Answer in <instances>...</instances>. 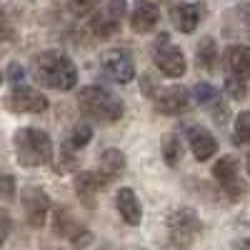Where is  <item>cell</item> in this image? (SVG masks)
I'll return each mask as SVG.
<instances>
[{
  "mask_svg": "<svg viewBox=\"0 0 250 250\" xmlns=\"http://www.w3.org/2000/svg\"><path fill=\"white\" fill-rule=\"evenodd\" d=\"M155 65L163 75L168 78H183L185 75V55L178 45L168 43V35L158 38L155 45Z\"/></svg>",
  "mask_w": 250,
  "mask_h": 250,
  "instance_id": "obj_8",
  "label": "cell"
},
{
  "mask_svg": "<svg viewBox=\"0 0 250 250\" xmlns=\"http://www.w3.org/2000/svg\"><path fill=\"white\" fill-rule=\"evenodd\" d=\"M168 225V238H170V245L175 250H188L193 248V243L198 240L200 230H203V223H200V215L190 208H180V210H173L165 220Z\"/></svg>",
  "mask_w": 250,
  "mask_h": 250,
  "instance_id": "obj_4",
  "label": "cell"
},
{
  "mask_svg": "<svg viewBox=\"0 0 250 250\" xmlns=\"http://www.w3.org/2000/svg\"><path fill=\"white\" fill-rule=\"evenodd\" d=\"M115 208H118L120 218L128 225H133V228L140 225V220H143V205H140V200H138L133 188H120V190L115 193Z\"/></svg>",
  "mask_w": 250,
  "mask_h": 250,
  "instance_id": "obj_15",
  "label": "cell"
},
{
  "mask_svg": "<svg viewBox=\"0 0 250 250\" xmlns=\"http://www.w3.org/2000/svg\"><path fill=\"white\" fill-rule=\"evenodd\" d=\"M10 38H13V28L8 23V15L0 10V43H3V40H10Z\"/></svg>",
  "mask_w": 250,
  "mask_h": 250,
  "instance_id": "obj_30",
  "label": "cell"
},
{
  "mask_svg": "<svg viewBox=\"0 0 250 250\" xmlns=\"http://www.w3.org/2000/svg\"><path fill=\"white\" fill-rule=\"evenodd\" d=\"M33 78L45 88L68 93L78 83V68L62 50H45L33 60Z\"/></svg>",
  "mask_w": 250,
  "mask_h": 250,
  "instance_id": "obj_1",
  "label": "cell"
},
{
  "mask_svg": "<svg viewBox=\"0 0 250 250\" xmlns=\"http://www.w3.org/2000/svg\"><path fill=\"white\" fill-rule=\"evenodd\" d=\"M225 68L230 75L248 80L250 78V48L248 45H230L225 50Z\"/></svg>",
  "mask_w": 250,
  "mask_h": 250,
  "instance_id": "obj_18",
  "label": "cell"
},
{
  "mask_svg": "<svg viewBox=\"0 0 250 250\" xmlns=\"http://www.w3.org/2000/svg\"><path fill=\"white\" fill-rule=\"evenodd\" d=\"M153 100H155L158 113H163V115H180V113H185L188 108H190V93H188V88H183V85L163 88L153 95Z\"/></svg>",
  "mask_w": 250,
  "mask_h": 250,
  "instance_id": "obj_11",
  "label": "cell"
},
{
  "mask_svg": "<svg viewBox=\"0 0 250 250\" xmlns=\"http://www.w3.org/2000/svg\"><path fill=\"white\" fill-rule=\"evenodd\" d=\"M0 83H3V73H0Z\"/></svg>",
  "mask_w": 250,
  "mask_h": 250,
  "instance_id": "obj_35",
  "label": "cell"
},
{
  "mask_svg": "<svg viewBox=\"0 0 250 250\" xmlns=\"http://www.w3.org/2000/svg\"><path fill=\"white\" fill-rule=\"evenodd\" d=\"M200 15H203V8H200V5H190V3L175 5V8L170 10L173 25H175L180 33H185V35L195 33V28L200 25Z\"/></svg>",
  "mask_w": 250,
  "mask_h": 250,
  "instance_id": "obj_17",
  "label": "cell"
},
{
  "mask_svg": "<svg viewBox=\"0 0 250 250\" xmlns=\"http://www.w3.org/2000/svg\"><path fill=\"white\" fill-rule=\"evenodd\" d=\"M73 185H75V195H78V200L85 205V208H95V205H98V193L108 185V180L103 178L100 173L83 170V173L75 175Z\"/></svg>",
  "mask_w": 250,
  "mask_h": 250,
  "instance_id": "obj_12",
  "label": "cell"
},
{
  "mask_svg": "<svg viewBox=\"0 0 250 250\" xmlns=\"http://www.w3.org/2000/svg\"><path fill=\"white\" fill-rule=\"evenodd\" d=\"M238 250H250V238L240 240V243H238Z\"/></svg>",
  "mask_w": 250,
  "mask_h": 250,
  "instance_id": "obj_33",
  "label": "cell"
},
{
  "mask_svg": "<svg viewBox=\"0 0 250 250\" xmlns=\"http://www.w3.org/2000/svg\"><path fill=\"white\" fill-rule=\"evenodd\" d=\"M235 135H238L240 143L250 145V110L238 113V118H235Z\"/></svg>",
  "mask_w": 250,
  "mask_h": 250,
  "instance_id": "obj_25",
  "label": "cell"
},
{
  "mask_svg": "<svg viewBox=\"0 0 250 250\" xmlns=\"http://www.w3.org/2000/svg\"><path fill=\"white\" fill-rule=\"evenodd\" d=\"M93 138V128H90V125L88 123H80V125H75V128H73V133H70V145H73V148L78 150V148H83V145H88V140Z\"/></svg>",
  "mask_w": 250,
  "mask_h": 250,
  "instance_id": "obj_24",
  "label": "cell"
},
{
  "mask_svg": "<svg viewBox=\"0 0 250 250\" xmlns=\"http://www.w3.org/2000/svg\"><path fill=\"white\" fill-rule=\"evenodd\" d=\"M125 13H128V3L125 0H108L100 10L93 13L88 28L98 38H113L120 30V20L125 18Z\"/></svg>",
  "mask_w": 250,
  "mask_h": 250,
  "instance_id": "obj_5",
  "label": "cell"
},
{
  "mask_svg": "<svg viewBox=\"0 0 250 250\" xmlns=\"http://www.w3.org/2000/svg\"><path fill=\"white\" fill-rule=\"evenodd\" d=\"M100 62H103V70H105L108 78H113L115 83L125 85L135 78V60H133V53L125 50V48H110L100 55Z\"/></svg>",
  "mask_w": 250,
  "mask_h": 250,
  "instance_id": "obj_7",
  "label": "cell"
},
{
  "mask_svg": "<svg viewBox=\"0 0 250 250\" xmlns=\"http://www.w3.org/2000/svg\"><path fill=\"white\" fill-rule=\"evenodd\" d=\"M13 193H15V178L0 175V198H13Z\"/></svg>",
  "mask_w": 250,
  "mask_h": 250,
  "instance_id": "obj_29",
  "label": "cell"
},
{
  "mask_svg": "<svg viewBox=\"0 0 250 250\" xmlns=\"http://www.w3.org/2000/svg\"><path fill=\"white\" fill-rule=\"evenodd\" d=\"M78 105H80V113L90 118V120H98V123H118L125 113L123 108V100L113 93H108L105 88L100 85H85L78 95Z\"/></svg>",
  "mask_w": 250,
  "mask_h": 250,
  "instance_id": "obj_3",
  "label": "cell"
},
{
  "mask_svg": "<svg viewBox=\"0 0 250 250\" xmlns=\"http://www.w3.org/2000/svg\"><path fill=\"white\" fill-rule=\"evenodd\" d=\"M213 178L220 183V188L225 190V195L230 200H240L248 193V185L240 175V163L233 155H223L213 165Z\"/></svg>",
  "mask_w": 250,
  "mask_h": 250,
  "instance_id": "obj_6",
  "label": "cell"
},
{
  "mask_svg": "<svg viewBox=\"0 0 250 250\" xmlns=\"http://www.w3.org/2000/svg\"><path fill=\"white\" fill-rule=\"evenodd\" d=\"M245 165H248V173H250V155L245 158Z\"/></svg>",
  "mask_w": 250,
  "mask_h": 250,
  "instance_id": "obj_34",
  "label": "cell"
},
{
  "mask_svg": "<svg viewBox=\"0 0 250 250\" xmlns=\"http://www.w3.org/2000/svg\"><path fill=\"white\" fill-rule=\"evenodd\" d=\"M238 15H240V23H243V30H245V35L250 38V3L240 5V8H238Z\"/></svg>",
  "mask_w": 250,
  "mask_h": 250,
  "instance_id": "obj_31",
  "label": "cell"
},
{
  "mask_svg": "<svg viewBox=\"0 0 250 250\" xmlns=\"http://www.w3.org/2000/svg\"><path fill=\"white\" fill-rule=\"evenodd\" d=\"M100 3H103V0H70L68 8H70V13H73V15L83 18V15H90Z\"/></svg>",
  "mask_w": 250,
  "mask_h": 250,
  "instance_id": "obj_26",
  "label": "cell"
},
{
  "mask_svg": "<svg viewBox=\"0 0 250 250\" xmlns=\"http://www.w3.org/2000/svg\"><path fill=\"white\" fill-rule=\"evenodd\" d=\"M23 68L18 65V62H10V68H8V78H10V83H15V85H20V80H23Z\"/></svg>",
  "mask_w": 250,
  "mask_h": 250,
  "instance_id": "obj_32",
  "label": "cell"
},
{
  "mask_svg": "<svg viewBox=\"0 0 250 250\" xmlns=\"http://www.w3.org/2000/svg\"><path fill=\"white\" fill-rule=\"evenodd\" d=\"M15 158L23 168H40L53 160V140L40 128H20L13 138Z\"/></svg>",
  "mask_w": 250,
  "mask_h": 250,
  "instance_id": "obj_2",
  "label": "cell"
},
{
  "mask_svg": "<svg viewBox=\"0 0 250 250\" xmlns=\"http://www.w3.org/2000/svg\"><path fill=\"white\" fill-rule=\"evenodd\" d=\"M10 228H13L10 215H8L5 210H0V248H3V243L8 240V235H10Z\"/></svg>",
  "mask_w": 250,
  "mask_h": 250,
  "instance_id": "obj_28",
  "label": "cell"
},
{
  "mask_svg": "<svg viewBox=\"0 0 250 250\" xmlns=\"http://www.w3.org/2000/svg\"><path fill=\"white\" fill-rule=\"evenodd\" d=\"M23 210H25V220L30 228H43L50 213V198L43 188H25L23 190Z\"/></svg>",
  "mask_w": 250,
  "mask_h": 250,
  "instance_id": "obj_10",
  "label": "cell"
},
{
  "mask_svg": "<svg viewBox=\"0 0 250 250\" xmlns=\"http://www.w3.org/2000/svg\"><path fill=\"white\" fill-rule=\"evenodd\" d=\"M5 108L13 113H43V110H48V98L35 88L18 85L8 93Z\"/></svg>",
  "mask_w": 250,
  "mask_h": 250,
  "instance_id": "obj_9",
  "label": "cell"
},
{
  "mask_svg": "<svg viewBox=\"0 0 250 250\" xmlns=\"http://www.w3.org/2000/svg\"><path fill=\"white\" fill-rule=\"evenodd\" d=\"M160 23V8L153 3V0H135L133 10H130V28L133 33H150L155 25Z\"/></svg>",
  "mask_w": 250,
  "mask_h": 250,
  "instance_id": "obj_14",
  "label": "cell"
},
{
  "mask_svg": "<svg viewBox=\"0 0 250 250\" xmlns=\"http://www.w3.org/2000/svg\"><path fill=\"white\" fill-rule=\"evenodd\" d=\"M123 170H125V155H123V150H118V148L103 150L98 173L105 178V180H115V178L123 175Z\"/></svg>",
  "mask_w": 250,
  "mask_h": 250,
  "instance_id": "obj_19",
  "label": "cell"
},
{
  "mask_svg": "<svg viewBox=\"0 0 250 250\" xmlns=\"http://www.w3.org/2000/svg\"><path fill=\"white\" fill-rule=\"evenodd\" d=\"M160 148H163V160L168 163V165H178V163H180V158H183V145H180V138H178L175 133H165Z\"/></svg>",
  "mask_w": 250,
  "mask_h": 250,
  "instance_id": "obj_21",
  "label": "cell"
},
{
  "mask_svg": "<svg viewBox=\"0 0 250 250\" xmlns=\"http://www.w3.org/2000/svg\"><path fill=\"white\" fill-rule=\"evenodd\" d=\"M90 240H93V233L85 230V228H78V230L70 235V245H73L75 250H83L85 245H90Z\"/></svg>",
  "mask_w": 250,
  "mask_h": 250,
  "instance_id": "obj_27",
  "label": "cell"
},
{
  "mask_svg": "<svg viewBox=\"0 0 250 250\" xmlns=\"http://www.w3.org/2000/svg\"><path fill=\"white\" fill-rule=\"evenodd\" d=\"M225 93L230 95L233 100H243V98L248 95L245 80H243V78H238V75H230V73H228V78H225Z\"/></svg>",
  "mask_w": 250,
  "mask_h": 250,
  "instance_id": "obj_23",
  "label": "cell"
},
{
  "mask_svg": "<svg viewBox=\"0 0 250 250\" xmlns=\"http://www.w3.org/2000/svg\"><path fill=\"white\" fill-rule=\"evenodd\" d=\"M195 55H198V65L203 70H213L215 62H218V45H215V40L213 38H203L198 43Z\"/></svg>",
  "mask_w": 250,
  "mask_h": 250,
  "instance_id": "obj_20",
  "label": "cell"
},
{
  "mask_svg": "<svg viewBox=\"0 0 250 250\" xmlns=\"http://www.w3.org/2000/svg\"><path fill=\"white\" fill-rule=\"evenodd\" d=\"M78 228H80V225L73 223V218H70V213L65 210V208H58V210L53 213V230H55V235L70 240V235L78 230Z\"/></svg>",
  "mask_w": 250,
  "mask_h": 250,
  "instance_id": "obj_22",
  "label": "cell"
},
{
  "mask_svg": "<svg viewBox=\"0 0 250 250\" xmlns=\"http://www.w3.org/2000/svg\"><path fill=\"white\" fill-rule=\"evenodd\" d=\"M188 143H190V150H193L195 160H200V163L210 160L218 153V140L205 128H200V125H195V128L188 130Z\"/></svg>",
  "mask_w": 250,
  "mask_h": 250,
  "instance_id": "obj_16",
  "label": "cell"
},
{
  "mask_svg": "<svg viewBox=\"0 0 250 250\" xmlns=\"http://www.w3.org/2000/svg\"><path fill=\"white\" fill-rule=\"evenodd\" d=\"M200 108H205L208 113H210L218 123H225L228 118V103L220 98V93L213 88V85H208V83H198V85L193 88V95H190Z\"/></svg>",
  "mask_w": 250,
  "mask_h": 250,
  "instance_id": "obj_13",
  "label": "cell"
}]
</instances>
